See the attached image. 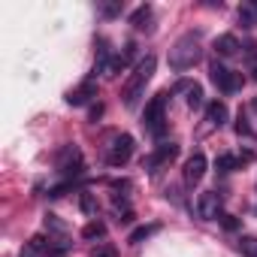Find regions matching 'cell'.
<instances>
[{
  "label": "cell",
  "mask_w": 257,
  "mask_h": 257,
  "mask_svg": "<svg viewBox=\"0 0 257 257\" xmlns=\"http://www.w3.org/2000/svg\"><path fill=\"white\" fill-rule=\"evenodd\" d=\"M155 70H158V58H155V55H146V58L134 67L131 79H127V82H124V88H121V103H124L127 109H134V106L140 103V97H143L146 85L152 82Z\"/></svg>",
  "instance_id": "6da1fadb"
},
{
  "label": "cell",
  "mask_w": 257,
  "mask_h": 257,
  "mask_svg": "<svg viewBox=\"0 0 257 257\" xmlns=\"http://www.w3.org/2000/svg\"><path fill=\"white\" fill-rule=\"evenodd\" d=\"M200 58H203L200 31H188V34H182V37L173 43V49H170V67H173V70H179V73L191 70Z\"/></svg>",
  "instance_id": "7a4b0ae2"
},
{
  "label": "cell",
  "mask_w": 257,
  "mask_h": 257,
  "mask_svg": "<svg viewBox=\"0 0 257 257\" xmlns=\"http://www.w3.org/2000/svg\"><path fill=\"white\" fill-rule=\"evenodd\" d=\"M167 94L170 91H161L143 109V131L152 137H164V131H167Z\"/></svg>",
  "instance_id": "3957f363"
},
{
  "label": "cell",
  "mask_w": 257,
  "mask_h": 257,
  "mask_svg": "<svg viewBox=\"0 0 257 257\" xmlns=\"http://www.w3.org/2000/svg\"><path fill=\"white\" fill-rule=\"evenodd\" d=\"M209 79L215 82V88L218 91H224V94H236L239 88H242V73H233V70H227L221 61H212L209 64Z\"/></svg>",
  "instance_id": "277c9868"
},
{
  "label": "cell",
  "mask_w": 257,
  "mask_h": 257,
  "mask_svg": "<svg viewBox=\"0 0 257 257\" xmlns=\"http://www.w3.org/2000/svg\"><path fill=\"white\" fill-rule=\"evenodd\" d=\"M134 137L131 134H121V137H115L112 140V146H109V152H106V164L109 167H124L127 161L134 158Z\"/></svg>",
  "instance_id": "5b68a950"
},
{
  "label": "cell",
  "mask_w": 257,
  "mask_h": 257,
  "mask_svg": "<svg viewBox=\"0 0 257 257\" xmlns=\"http://www.w3.org/2000/svg\"><path fill=\"white\" fill-rule=\"evenodd\" d=\"M55 164H58V170L67 173L70 179H73V176H82V170H85V164H82V152H79L76 146H64V149L58 152Z\"/></svg>",
  "instance_id": "8992f818"
},
{
  "label": "cell",
  "mask_w": 257,
  "mask_h": 257,
  "mask_svg": "<svg viewBox=\"0 0 257 257\" xmlns=\"http://www.w3.org/2000/svg\"><path fill=\"white\" fill-rule=\"evenodd\" d=\"M206 170H209V161H206V155L203 152H194L188 161H185V185H200L203 182V176H206Z\"/></svg>",
  "instance_id": "52a82bcc"
},
{
  "label": "cell",
  "mask_w": 257,
  "mask_h": 257,
  "mask_svg": "<svg viewBox=\"0 0 257 257\" xmlns=\"http://www.w3.org/2000/svg\"><path fill=\"white\" fill-rule=\"evenodd\" d=\"M197 215H200L203 221H215V218H221V194H218V191H206V194H200V197H197Z\"/></svg>",
  "instance_id": "ba28073f"
},
{
  "label": "cell",
  "mask_w": 257,
  "mask_h": 257,
  "mask_svg": "<svg viewBox=\"0 0 257 257\" xmlns=\"http://www.w3.org/2000/svg\"><path fill=\"white\" fill-rule=\"evenodd\" d=\"M179 158V146L176 143H161L146 161H143V167L146 170H158V167H164V164H170V161H176Z\"/></svg>",
  "instance_id": "9c48e42d"
},
{
  "label": "cell",
  "mask_w": 257,
  "mask_h": 257,
  "mask_svg": "<svg viewBox=\"0 0 257 257\" xmlns=\"http://www.w3.org/2000/svg\"><path fill=\"white\" fill-rule=\"evenodd\" d=\"M31 251H37V254H43V257H67V245H55V239L52 236H46V233H37L34 239H31Z\"/></svg>",
  "instance_id": "30bf717a"
},
{
  "label": "cell",
  "mask_w": 257,
  "mask_h": 257,
  "mask_svg": "<svg viewBox=\"0 0 257 257\" xmlns=\"http://www.w3.org/2000/svg\"><path fill=\"white\" fill-rule=\"evenodd\" d=\"M97 97V82L94 79H85L79 88H73L70 94H67V103L70 106H85V103H91Z\"/></svg>",
  "instance_id": "8fae6325"
},
{
  "label": "cell",
  "mask_w": 257,
  "mask_h": 257,
  "mask_svg": "<svg viewBox=\"0 0 257 257\" xmlns=\"http://www.w3.org/2000/svg\"><path fill=\"white\" fill-rule=\"evenodd\" d=\"M134 55H137V46H134V43H127L121 55L109 58V64H106V76H109V79H115V76H118V73H121V70L127 67V61H131Z\"/></svg>",
  "instance_id": "7c38bea8"
},
{
  "label": "cell",
  "mask_w": 257,
  "mask_h": 257,
  "mask_svg": "<svg viewBox=\"0 0 257 257\" xmlns=\"http://www.w3.org/2000/svg\"><path fill=\"white\" fill-rule=\"evenodd\" d=\"M227 118H230V109H227L224 100H212V103L206 106V121H209L212 127H224Z\"/></svg>",
  "instance_id": "4fadbf2b"
},
{
  "label": "cell",
  "mask_w": 257,
  "mask_h": 257,
  "mask_svg": "<svg viewBox=\"0 0 257 257\" xmlns=\"http://www.w3.org/2000/svg\"><path fill=\"white\" fill-rule=\"evenodd\" d=\"M176 91H185V94H188V97H185V103H188L191 109H200V106H203V88H200L197 82L182 79V82H176Z\"/></svg>",
  "instance_id": "5bb4252c"
},
{
  "label": "cell",
  "mask_w": 257,
  "mask_h": 257,
  "mask_svg": "<svg viewBox=\"0 0 257 257\" xmlns=\"http://www.w3.org/2000/svg\"><path fill=\"white\" fill-rule=\"evenodd\" d=\"M239 40L233 37V34H221L218 40H215V55L218 58H233V55H239Z\"/></svg>",
  "instance_id": "9a60e30c"
},
{
  "label": "cell",
  "mask_w": 257,
  "mask_h": 257,
  "mask_svg": "<svg viewBox=\"0 0 257 257\" xmlns=\"http://www.w3.org/2000/svg\"><path fill=\"white\" fill-rule=\"evenodd\" d=\"M239 25L242 28H254L257 25V0H245L239 7Z\"/></svg>",
  "instance_id": "2e32d148"
},
{
  "label": "cell",
  "mask_w": 257,
  "mask_h": 257,
  "mask_svg": "<svg viewBox=\"0 0 257 257\" xmlns=\"http://www.w3.org/2000/svg\"><path fill=\"white\" fill-rule=\"evenodd\" d=\"M161 230V224H143V227H137L131 236H127V242H131V245H140V242H146L149 236H155Z\"/></svg>",
  "instance_id": "e0dca14e"
},
{
  "label": "cell",
  "mask_w": 257,
  "mask_h": 257,
  "mask_svg": "<svg viewBox=\"0 0 257 257\" xmlns=\"http://www.w3.org/2000/svg\"><path fill=\"white\" fill-rule=\"evenodd\" d=\"M236 167H239V158H236V155H218V158H215V173H221V176L233 173Z\"/></svg>",
  "instance_id": "ac0fdd59"
},
{
  "label": "cell",
  "mask_w": 257,
  "mask_h": 257,
  "mask_svg": "<svg viewBox=\"0 0 257 257\" xmlns=\"http://www.w3.org/2000/svg\"><path fill=\"white\" fill-rule=\"evenodd\" d=\"M103 236H106V224H103V221H88V224L82 227V239H88V242L103 239Z\"/></svg>",
  "instance_id": "d6986e66"
},
{
  "label": "cell",
  "mask_w": 257,
  "mask_h": 257,
  "mask_svg": "<svg viewBox=\"0 0 257 257\" xmlns=\"http://www.w3.org/2000/svg\"><path fill=\"white\" fill-rule=\"evenodd\" d=\"M149 19H152V7H149V4L131 13V25H134L137 31H143V28H149Z\"/></svg>",
  "instance_id": "ffe728a7"
},
{
  "label": "cell",
  "mask_w": 257,
  "mask_h": 257,
  "mask_svg": "<svg viewBox=\"0 0 257 257\" xmlns=\"http://www.w3.org/2000/svg\"><path fill=\"white\" fill-rule=\"evenodd\" d=\"M239 251L242 257H257V236H239Z\"/></svg>",
  "instance_id": "44dd1931"
},
{
  "label": "cell",
  "mask_w": 257,
  "mask_h": 257,
  "mask_svg": "<svg viewBox=\"0 0 257 257\" xmlns=\"http://www.w3.org/2000/svg\"><path fill=\"white\" fill-rule=\"evenodd\" d=\"M79 209H82L85 215H97V200H94V194L82 191V194H79Z\"/></svg>",
  "instance_id": "7402d4cb"
},
{
  "label": "cell",
  "mask_w": 257,
  "mask_h": 257,
  "mask_svg": "<svg viewBox=\"0 0 257 257\" xmlns=\"http://www.w3.org/2000/svg\"><path fill=\"white\" fill-rule=\"evenodd\" d=\"M76 188V182L73 179H67V182H61V185H55V188H49V197H64L67 191H73Z\"/></svg>",
  "instance_id": "603a6c76"
},
{
  "label": "cell",
  "mask_w": 257,
  "mask_h": 257,
  "mask_svg": "<svg viewBox=\"0 0 257 257\" xmlns=\"http://www.w3.org/2000/svg\"><path fill=\"white\" fill-rule=\"evenodd\" d=\"M236 134H239V137H251V124H248V118L242 115V109H239V115H236Z\"/></svg>",
  "instance_id": "cb8c5ba5"
},
{
  "label": "cell",
  "mask_w": 257,
  "mask_h": 257,
  "mask_svg": "<svg viewBox=\"0 0 257 257\" xmlns=\"http://www.w3.org/2000/svg\"><path fill=\"white\" fill-rule=\"evenodd\" d=\"M242 52H245L248 67H257V43H245V46H242Z\"/></svg>",
  "instance_id": "d4e9b609"
},
{
  "label": "cell",
  "mask_w": 257,
  "mask_h": 257,
  "mask_svg": "<svg viewBox=\"0 0 257 257\" xmlns=\"http://www.w3.org/2000/svg\"><path fill=\"white\" fill-rule=\"evenodd\" d=\"M100 16H103V19H115V16H121V4H103V7H100Z\"/></svg>",
  "instance_id": "484cf974"
},
{
  "label": "cell",
  "mask_w": 257,
  "mask_h": 257,
  "mask_svg": "<svg viewBox=\"0 0 257 257\" xmlns=\"http://www.w3.org/2000/svg\"><path fill=\"white\" fill-rule=\"evenodd\" d=\"M46 227H49V230H58V233H64V230H67V227L58 221V215H52V212L46 215Z\"/></svg>",
  "instance_id": "4316f807"
},
{
  "label": "cell",
  "mask_w": 257,
  "mask_h": 257,
  "mask_svg": "<svg viewBox=\"0 0 257 257\" xmlns=\"http://www.w3.org/2000/svg\"><path fill=\"white\" fill-rule=\"evenodd\" d=\"M221 227L233 233V230H239V218H233V215H221Z\"/></svg>",
  "instance_id": "83f0119b"
},
{
  "label": "cell",
  "mask_w": 257,
  "mask_h": 257,
  "mask_svg": "<svg viewBox=\"0 0 257 257\" xmlns=\"http://www.w3.org/2000/svg\"><path fill=\"white\" fill-rule=\"evenodd\" d=\"M91 257H118V251H115L112 245H100V248H97Z\"/></svg>",
  "instance_id": "f1b7e54d"
},
{
  "label": "cell",
  "mask_w": 257,
  "mask_h": 257,
  "mask_svg": "<svg viewBox=\"0 0 257 257\" xmlns=\"http://www.w3.org/2000/svg\"><path fill=\"white\" fill-rule=\"evenodd\" d=\"M251 161H254V152H242L239 155V164H251Z\"/></svg>",
  "instance_id": "f546056e"
},
{
  "label": "cell",
  "mask_w": 257,
  "mask_h": 257,
  "mask_svg": "<svg viewBox=\"0 0 257 257\" xmlns=\"http://www.w3.org/2000/svg\"><path fill=\"white\" fill-rule=\"evenodd\" d=\"M100 115H103V106H100V103H97V106H94V109H91V121H97V118H100Z\"/></svg>",
  "instance_id": "4dcf8cb0"
},
{
  "label": "cell",
  "mask_w": 257,
  "mask_h": 257,
  "mask_svg": "<svg viewBox=\"0 0 257 257\" xmlns=\"http://www.w3.org/2000/svg\"><path fill=\"white\" fill-rule=\"evenodd\" d=\"M254 109H257V97H254Z\"/></svg>",
  "instance_id": "1f68e13d"
}]
</instances>
